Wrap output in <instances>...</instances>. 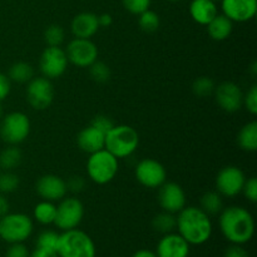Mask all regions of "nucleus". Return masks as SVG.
Returning <instances> with one entry per match:
<instances>
[{"label":"nucleus","mask_w":257,"mask_h":257,"mask_svg":"<svg viewBox=\"0 0 257 257\" xmlns=\"http://www.w3.org/2000/svg\"><path fill=\"white\" fill-rule=\"evenodd\" d=\"M213 2H215V3H217V2H221V0H213Z\"/></svg>","instance_id":"obj_50"},{"label":"nucleus","mask_w":257,"mask_h":257,"mask_svg":"<svg viewBox=\"0 0 257 257\" xmlns=\"http://www.w3.org/2000/svg\"><path fill=\"white\" fill-rule=\"evenodd\" d=\"M68 60L78 68H89L98 60V48L90 39L74 38L70 40L65 49Z\"/></svg>","instance_id":"obj_12"},{"label":"nucleus","mask_w":257,"mask_h":257,"mask_svg":"<svg viewBox=\"0 0 257 257\" xmlns=\"http://www.w3.org/2000/svg\"><path fill=\"white\" fill-rule=\"evenodd\" d=\"M54 99V87L52 80L45 77H34L28 82L27 100L35 110H44L50 107Z\"/></svg>","instance_id":"obj_10"},{"label":"nucleus","mask_w":257,"mask_h":257,"mask_svg":"<svg viewBox=\"0 0 257 257\" xmlns=\"http://www.w3.org/2000/svg\"><path fill=\"white\" fill-rule=\"evenodd\" d=\"M22 151L17 146L9 145V147L4 148L0 153V167L4 171H13L22 162Z\"/></svg>","instance_id":"obj_26"},{"label":"nucleus","mask_w":257,"mask_h":257,"mask_svg":"<svg viewBox=\"0 0 257 257\" xmlns=\"http://www.w3.org/2000/svg\"><path fill=\"white\" fill-rule=\"evenodd\" d=\"M218 14L217 4L213 0H192L190 15L200 25H207Z\"/></svg>","instance_id":"obj_21"},{"label":"nucleus","mask_w":257,"mask_h":257,"mask_svg":"<svg viewBox=\"0 0 257 257\" xmlns=\"http://www.w3.org/2000/svg\"><path fill=\"white\" fill-rule=\"evenodd\" d=\"M20 178L13 171H4L0 172V193L8 195L13 193L19 188Z\"/></svg>","instance_id":"obj_30"},{"label":"nucleus","mask_w":257,"mask_h":257,"mask_svg":"<svg viewBox=\"0 0 257 257\" xmlns=\"http://www.w3.org/2000/svg\"><path fill=\"white\" fill-rule=\"evenodd\" d=\"M90 125H93V127L97 128L98 131H100V132H103L105 135V133L109 132V131L112 130V127L114 125V123H113L112 119H110L109 117H107V115L99 114V115H97V117L93 118Z\"/></svg>","instance_id":"obj_39"},{"label":"nucleus","mask_w":257,"mask_h":257,"mask_svg":"<svg viewBox=\"0 0 257 257\" xmlns=\"http://www.w3.org/2000/svg\"><path fill=\"white\" fill-rule=\"evenodd\" d=\"M191 246L178 232L166 233L156 247L157 257H188Z\"/></svg>","instance_id":"obj_17"},{"label":"nucleus","mask_w":257,"mask_h":257,"mask_svg":"<svg viewBox=\"0 0 257 257\" xmlns=\"http://www.w3.org/2000/svg\"><path fill=\"white\" fill-rule=\"evenodd\" d=\"M9 247L5 251V257H29L30 251L24 242L9 243Z\"/></svg>","instance_id":"obj_38"},{"label":"nucleus","mask_w":257,"mask_h":257,"mask_svg":"<svg viewBox=\"0 0 257 257\" xmlns=\"http://www.w3.org/2000/svg\"><path fill=\"white\" fill-rule=\"evenodd\" d=\"M170 2H180V0H170Z\"/></svg>","instance_id":"obj_49"},{"label":"nucleus","mask_w":257,"mask_h":257,"mask_svg":"<svg viewBox=\"0 0 257 257\" xmlns=\"http://www.w3.org/2000/svg\"><path fill=\"white\" fill-rule=\"evenodd\" d=\"M112 257H120V256H112Z\"/></svg>","instance_id":"obj_51"},{"label":"nucleus","mask_w":257,"mask_h":257,"mask_svg":"<svg viewBox=\"0 0 257 257\" xmlns=\"http://www.w3.org/2000/svg\"><path fill=\"white\" fill-rule=\"evenodd\" d=\"M65 183H67V190L73 193L83 192L85 186H87V182L82 176H72L65 181Z\"/></svg>","instance_id":"obj_40"},{"label":"nucleus","mask_w":257,"mask_h":257,"mask_svg":"<svg viewBox=\"0 0 257 257\" xmlns=\"http://www.w3.org/2000/svg\"><path fill=\"white\" fill-rule=\"evenodd\" d=\"M223 257H250V253L242 245H233L228 246L223 252Z\"/></svg>","instance_id":"obj_41"},{"label":"nucleus","mask_w":257,"mask_h":257,"mask_svg":"<svg viewBox=\"0 0 257 257\" xmlns=\"http://www.w3.org/2000/svg\"><path fill=\"white\" fill-rule=\"evenodd\" d=\"M119 170L118 158L107 150H100L89 155L87 161V175L97 185H107L112 182Z\"/></svg>","instance_id":"obj_5"},{"label":"nucleus","mask_w":257,"mask_h":257,"mask_svg":"<svg viewBox=\"0 0 257 257\" xmlns=\"http://www.w3.org/2000/svg\"><path fill=\"white\" fill-rule=\"evenodd\" d=\"M68 60L65 50L60 47H47L39 59V68L43 77L53 80L58 79L67 72Z\"/></svg>","instance_id":"obj_9"},{"label":"nucleus","mask_w":257,"mask_h":257,"mask_svg":"<svg viewBox=\"0 0 257 257\" xmlns=\"http://www.w3.org/2000/svg\"><path fill=\"white\" fill-rule=\"evenodd\" d=\"M89 74L94 82L103 84V83H107L110 79L112 73H110V68L105 63L95 60L89 67Z\"/></svg>","instance_id":"obj_33"},{"label":"nucleus","mask_w":257,"mask_h":257,"mask_svg":"<svg viewBox=\"0 0 257 257\" xmlns=\"http://www.w3.org/2000/svg\"><path fill=\"white\" fill-rule=\"evenodd\" d=\"M158 203L166 212L178 213L186 206L185 190L176 182L166 181L158 187Z\"/></svg>","instance_id":"obj_15"},{"label":"nucleus","mask_w":257,"mask_h":257,"mask_svg":"<svg viewBox=\"0 0 257 257\" xmlns=\"http://www.w3.org/2000/svg\"><path fill=\"white\" fill-rule=\"evenodd\" d=\"M136 180L146 188H158L167 181L165 166L153 158L140 161L135 168Z\"/></svg>","instance_id":"obj_11"},{"label":"nucleus","mask_w":257,"mask_h":257,"mask_svg":"<svg viewBox=\"0 0 257 257\" xmlns=\"http://www.w3.org/2000/svg\"><path fill=\"white\" fill-rule=\"evenodd\" d=\"M216 103L222 110L227 113H235L242 108L243 93L240 85L233 82H222L215 88Z\"/></svg>","instance_id":"obj_14"},{"label":"nucleus","mask_w":257,"mask_h":257,"mask_svg":"<svg viewBox=\"0 0 257 257\" xmlns=\"http://www.w3.org/2000/svg\"><path fill=\"white\" fill-rule=\"evenodd\" d=\"M84 217V206L77 197H64L57 206V216L54 225L60 231H69L78 228Z\"/></svg>","instance_id":"obj_8"},{"label":"nucleus","mask_w":257,"mask_h":257,"mask_svg":"<svg viewBox=\"0 0 257 257\" xmlns=\"http://www.w3.org/2000/svg\"><path fill=\"white\" fill-rule=\"evenodd\" d=\"M10 211V205H9V201L8 198L5 197V195L0 193V218L3 216H5L7 213H9Z\"/></svg>","instance_id":"obj_45"},{"label":"nucleus","mask_w":257,"mask_h":257,"mask_svg":"<svg viewBox=\"0 0 257 257\" xmlns=\"http://www.w3.org/2000/svg\"><path fill=\"white\" fill-rule=\"evenodd\" d=\"M215 88L216 84L212 78L200 77L197 79H195V82H193L192 92L197 97L205 98L208 97V95H212L213 92H215Z\"/></svg>","instance_id":"obj_31"},{"label":"nucleus","mask_w":257,"mask_h":257,"mask_svg":"<svg viewBox=\"0 0 257 257\" xmlns=\"http://www.w3.org/2000/svg\"><path fill=\"white\" fill-rule=\"evenodd\" d=\"M8 77H9L10 82L24 84L34 78V68L27 62H17L9 68Z\"/></svg>","instance_id":"obj_25"},{"label":"nucleus","mask_w":257,"mask_h":257,"mask_svg":"<svg viewBox=\"0 0 257 257\" xmlns=\"http://www.w3.org/2000/svg\"><path fill=\"white\" fill-rule=\"evenodd\" d=\"M55 216H57V205L50 201L43 200L37 203L33 210V217L40 225H54Z\"/></svg>","instance_id":"obj_24"},{"label":"nucleus","mask_w":257,"mask_h":257,"mask_svg":"<svg viewBox=\"0 0 257 257\" xmlns=\"http://www.w3.org/2000/svg\"><path fill=\"white\" fill-rule=\"evenodd\" d=\"M104 138L105 135L93 125H88L84 130L79 132L77 137L78 147L85 153H92L98 152V151L104 148Z\"/></svg>","instance_id":"obj_20"},{"label":"nucleus","mask_w":257,"mask_h":257,"mask_svg":"<svg viewBox=\"0 0 257 257\" xmlns=\"http://www.w3.org/2000/svg\"><path fill=\"white\" fill-rule=\"evenodd\" d=\"M10 89H12V82L9 77L0 73V103L9 95Z\"/></svg>","instance_id":"obj_42"},{"label":"nucleus","mask_w":257,"mask_h":257,"mask_svg":"<svg viewBox=\"0 0 257 257\" xmlns=\"http://www.w3.org/2000/svg\"><path fill=\"white\" fill-rule=\"evenodd\" d=\"M34 230L33 220L25 213H7L0 218V238L8 243L25 242Z\"/></svg>","instance_id":"obj_6"},{"label":"nucleus","mask_w":257,"mask_h":257,"mask_svg":"<svg viewBox=\"0 0 257 257\" xmlns=\"http://www.w3.org/2000/svg\"><path fill=\"white\" fill-rule=\"evenodd\" d=\"M152 227L156 232H160L162 235L173 232L176 230L175 213L163 211V212L156 215L152 220Z\"/></svg>","instance_id":"obj_28"},{"label":"nucleus","mask_w":257,"mask_h":257,"mask_svg":"<svg viewBox=\"0 0 257 257\" xmlns=\"http://www.w3.org/2000/svg\"><path fill=\"white\" fill-rule=\"evenodd\" d=\"M59 235L60 233H58L57 231L53 230L42 231L37 238V247L57 251L58 242H59Z\"/></svg>","instance_id":"obj_34"},{"label":"nucleus","mask_w":257,"mask_h":257,"mask_svg":"<svg viewBox=\"0 0 257 257\" xmlns=\"http://www.w3.org/2000/svg\"><path fill=\"white\" fill-rule=\"evenodd\" d=\"M201 208L207 213L208 216H215L222 211L223 198L217 191H210L206 192L201 197Z\"/></svg>","instance_id":"obj_27"},{"label":"nucleus","mask_w":257,"mask_h":257,"mask_svg":"<svg viewBox=\"0 0 257 257\" xmlns=\"http://www.w3.org/2000/svg\"><path fill=\"white\" fill-rule=\"evenodd\" d=\"M138 25L145 33H155L160 28L161 20L156 12L148 9L138 15Z\"/></svg>","instance_id":"obj_29"},{"label":"nucleus","mask_w":257,"mask_h":257,"mask_svg":"<svg viewBox=\"0 0 257 257\" xmlns=\"http://www.w3.org/2000/svg\"><path fill=\"white\" fill-rule=\"evenodd\" d=\"M207 33L216 42L226 40L231 35L233 29V23L226 15L217 14L207 25Z\"/></svg>","instance_id":"obj_22"},{"label":"nucleus","mask_w":257,"mask_h":257,"mask_svg":"<svg viewBox=\"0 0 257 257\" xmlns=\"http://www.w3.org/2000/svg\"><path fill=\"white\" fill-rule=\"evenodd\" d=\"M30 128V119L25 113H8L0 119V137L8 145L18 146L27 140Z\"/></svg>","instance_id":"obj_7"},{"label":"nucleus","mask_w":257,"mask_h":257,"mask_svg":"<svg viewBox=\"0 0 257 257\" xmlns=\"http://www.w3.org/2000/svg\"><path fill=\"white\" fill-rule=\"evenodd\" d=\"M238 147L246 152H255L257 150V122L251 120L246 123L237 135Z\"/></svg>","instance_id":"obj_23"},{"label":"nucleus","mask_w":257,"mask_h":257,"mask_svg":"<svg viewBox=\"0 0 257 257\" xmlns=\"http://www.w3.org/2000/svg\"><path fill=\"white\" fill-rule=\"evenodd\" d=\"M218 226L223 237L233 245L250 242L255 233V220L247 208L242 206L223 207L218 213Z\"/></svg>","instance_id":"obj_1"},{"label":"nucleus","mask_w":257,"mask_h":257,"mask_svg":"<svg viewBox=\"0 0 257 257\" xmlns=\"http://www.w3.org/2000/svg\"><path fill=\"white\" fill-rule=\"evenodd\" d=\"M242 193L250 202H257V180L255 177L246 178L242 187Z\"/></svg>","instance_id":"obj_37"},{"label":"nucleus","mask_w":257,"mask_h":257,"mask_svg":"<svg viewBox=\"0 0 257 257\" xmlns=\"http://www.w3.org/2000/svg\"><path fill=\"white\" fill-rule=\"evenodd\" d=\"M243 105L250 114H257V85L253 84L246 94H243Z\"/></svg>","instance_id":"obj_36"},{"label":"nucleus","mask_w":257,"mask_h":257,"mask_svg":"<svg viewBox=\"0 0 257 257\" xmlns=\"http://www.w3.org/2000/svg\"><path fill=\"white\" fill-rule=\"evenodd\" d=\"M99 23H98V15L90 12L79 13L73 18L70 23V30L75 38L80 39H90L97 34L99 30Z\"/></svg>","instance_id":"obj_19"},{"label":"nucleus","mask_w":257,"mask_h":257,"mask_svg":"<svg viewBox=\"0 0 257 257\" xmlns=\"http://www.w3.org/2000/svg\"><path fill=\"white\" fill-rule=\"evenodd\" d=\"M132 257H157L155 251L147 250V248H142V250H138L133 253Z\"/></svg>","instance_id":"obj_46"},{"label":"nucleus","mask_w":257,"mask_h":257,"mask_svg":"<svg viewBox=\"0 0 257 257\" xmlns=\"http://www.w3.org/2000/svg\"><path fill=\"white\" fill-rule=\"evenodd\" d=\"M29 257H59V256H58L57 251L48 250V248H42V247H35L34 250L30 252Z\"/></svg>","instance_id":"obj_43"},{"label":"nucleus","mask_w":257,"mask_h":257,"mask_svg":"<svg viewBox=\"0 0 257 257\" xmlns=\"http://www.w3.org/2000/svg\"><path fill=\"white\" fill-rule=\"evenodd\" d=\"M246 176L236 166H226L216 176V191L222 197H236L242 192Z\"/></svg>","instance_id":"obj_13"},{"label":"nucleus","mask_w":257,"mask_h":257,"mask_svg":"<svg viewBox=\"0 0 257 257\" xmlns=\"http://www.w3.org/2000/svg\"><path fill=\"white\" fill-rule=\"evenodd\" d=\"M140 146V135L133 127L127 124L113 125L105 133L104 150L112 153L115 158L122 160L132 156Z\"/></svg>","instance_id":"obj_3"},{"label":"nucleus","mask_w":257,"mask_h":257,"mask_svg":"<svg viewBox=\"0 0 257 257\" xmlns=\"http://www.w3.org/2000/svg\"><path fill=\"white\" fill-rule=\"evenodd\" d=\"M176 230L190 246H201L211 238L213 226L210 216L202 208L185 206L177 213Z\"/></svg>","instance_id":"obj_2"},{"label":"nucleus","mask_w":257,"mask_h":257,"mask_svg":"<svg viewBox=\"0 0 257 257\" xmlns=\"http://www.w3.org/2000/svg\"><path fill=\"white\" fill-rule=\"evenodd\" d=\"M152 0H122V4L131 14L140 15L141 13L150 9Z\"/></svg>","instance_id":"obj_35"},{"label":"nucleus","mask_w":257,"mask_h":257,"mask_svg":"<svg viewBox=\"0 0 257 257\" xmlns=\"http://www.w3.org/2000/svg\"><path fill=\"white\" fill-rule=\"evenodd\" d=\"M222 14L232 23H246L255 18L257 0H221Z\"/></svg>","instance_id":"obj_16"},{"label":"nucleus","mask_w":257,"mask_h":257,"mask_svg":"<svg viewBox=\"0 0 257 257\" xmlns=\"http://www.w3.org/2000/svg\"><path fill=\"white\" fill-rule=\"evenodd\" d=\"M0 172H2V167H0Z\"/></svg>","instance_id":"obj_52"},{"label":"nucleus","mask_w":257,"mask_h":257,"mask_svg":"<svg viewBox=\"0 0 257 257\" xmlns=\"http://www.w3.org/2000/svg\"><path fill=\"white\" fill-rule=\"evenodd\" d=\"M251 72H252V75H256L257 74V64H256V62H253L252 65H251Z\"/></svg>","instance_id":"obj_47"},{"label":"nucleus","mask_w":257,"mask_h":257,"mask_svg":"<svg viewBox=\"0 0 257 257\" xmlns=\"http://www.w3.org/2000/svg\"><path fill=\"white\" fill-rule=\"evenodd\" d=\"M65 39V32L60 25L53 24L45 29L44 40L48 47H60Z\"/></svg>","instance_id":"obj_32"},{"label":"nucleus","mask_w":257,"mask_h":257,"mask_svg":"<svg viewBox=\"0 0 257 257\" xmlns=\"http://www.w3.org/2000/svg\"><path fill=\"white\" fill-rule=\"evenodd\" d=\"M37 193L45 201L57 202L67 196V183L57 175H44L37 181Z\"/></svg>","instance_id":"obj_18"},{"label":"nucleus","mask_w":257,"mask_h":257,"mask_svg":"<svg viewBox=\"0 0 257 257\" xmlns=\"http://www.w3.org/2000/svg\"><path fill=\"white\" fill-rule=\"evenodd\" d=\"M98 23H99L100 28H108L112 25L113 18L112 15L108 14V13H104V14L98 15Z\"/></svg>","instance_id":"obj_44"},{"label":"nucleus","mask_w":257,"mask_h":257,"mask_svg":"<svg viewBox=\"0 0 257 257\" xmlns=\"http://www.w3.org/2000/svg\"><path fill=\"white\" fill-rule=\"evenodd\" d=\"M3 115H4V113H3V108H2V103H0V119L3 118Z\"/></svg>","instance_id":"obj_48"},{"label":"nucleus","mask_w":257,"mask_h":257,"mask_svg":"<svg viewBox=\"0 0 257 257\" xmlns=\"http://www.w3.org/2000/svg\"><path fill=\"white\" fill-rule=\"evenodd\" d=\"M57 253L59 257H95L97 248L89 235L79 228L63 231L59 235Z\"/></svg>","instance_id":"obj_4"}]
</instances>
